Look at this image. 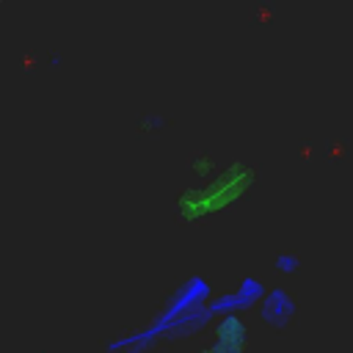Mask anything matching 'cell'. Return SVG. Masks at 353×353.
Returning a JSON list of instances; mask_svg holds the SVG:
<instances>
[{"label":"cell","mask_w":353,"mask_h":353,"mask_svg":"<svg viewBox=\"0 0 353 353\" xmlns=\"http://www.w3.org/2000/svg\"><path fill=\"white\" fill-rule=\"evenodd\" d=\"M254 182H256V168L245 160H232L221 165L215 176L182 188L174 201V210L185 223L204 221L243 201L254 188Z\"/></svg>","instance_id":"cell-1"},{"label":"cell","mask_w":353,"mask_h":353,"mask_svg":"<svg viewBox=\"0 0 353 353\" xmlns=\"http://www.w3.org/2000/svg\"><path fill=\"white\" fill-rule=\"evenodd\" d=\"M212 345L223 353H245V345H248V325L240 314H223L218 323H215V336H212Z\"/></svg>","instance_id":"cell-2"},{"label":"cell","mask_w":353,"mask_h":353,"mask_svg":"<svg viewBox=\"0 0 353 353\" xmlns=\"http://www.w3.org/2000/svg\"><path fill=\"white\" fill-rule=\"evenodd\" d=\"M190 171H193V176H196L199 182H204V179L215 176V174L221 171V165H218V160H215L210 152H196L193 160H190Z\"/></svg>","instance_id":"cell-3"},{"label":"cell","mask_w":353,"mask_h":353,"mask_svg":"<svg viewBox=\"0 0 353 353\" xmlns=\"http://www.w3.org/2000/svg\"><path fill=\"white\" fill-rule=\"evenodd\" d=\"M138 127H141L143 132H160V130L165 127V116L157 113V110H152V113H146V116L138 121Z\"/></svg>","instance_id":"cell-4"}]
</instances>
